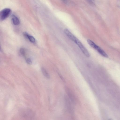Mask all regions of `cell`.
Instances as JSON below:
<instances>
[{"label":"cell","instance_id":"cell-1","mask_svg":"<svg viewBox=\"0 0 120 120\" xmlns=\"http://www.w3.org/2000/svg\"><path fill=\"white\" fill-rule=\"evenodd\" d=\"M87 42L90 45L96 50L102 56L106 57H108V55L104 51L92 41L90 39H88Z\"/></svg>","mask_w":120,"mask_h":120},{"label":"cell","instance_id":"cell-2","mask_svg":"<svg viewBox=\"0 0 120 120\" xmlns=\"http://www.w3.org/2000/svg\"><path fill=\"white\" fill-rule=\"evenodd\" d=\"M64 100L66 107L69 112L72 114L74 113L73 107L71 102V101L68 96L64 95Z\"/></svg>","mask_w":120,"mask_h":120},{"label":"cell","instance_id":"cell-3","mask_svg":"<svg viewBox=\"0 0 120 120\" xmlns=\"http://www.w3.org/2000/svg\"><path fill=\"white\" fill-rule=\"evenodd\" d=\"M11 9L8 8H5L1 11L0 13V19L3 20L7 18L11 14Z\"/></svg>","mask_w":120,"mask_h":120},{"label":"cell","instance_id":"cell-4","mask_svg":"<svg viewBox=\"0 0 120 120\" xmlns=\"http://www.w3.org/2000/svg\"><path fill=\"white\" fill-rule=\"evenodd\" d=\"M75 44L77 45L85 56L88 57H89L90 56V55L88 51L79 40L77 41Z\"/></svg>","mask_w":120,"mask_h":120},{"label":"cell","instance_id":"cell-5","mask_svg":"<svg viewBox=\"0 0 120 120\" xmlns=\"http://www.w3.org/2000/svg\"><path fill=\"white\" fill-rule=\"evenodd\" d=\"M64 31L66 35L75 43L79 40L67 29H64Z\"/></svg>","mask_w":120,"mask_h":120},{"label":"cell","instance_id":"cell-6","mask_svg":"<svg viewBox=\"0 0 120 120\" xmlns=\"http://www.w3.org/2000/svg\"><path fill=\"white\" fill-rule=\"evenodd\" d=\"M65 90L69 98L72 102L75 103L76 101L75 98L72 91L67 87H65Z\"/></svg>","mask_w":120,"mask_h":120},{"label":"cell","instance_id":"cell-7","mask_svg":"<svg viewBox=\"0 0 120 120\" xmlns=\"http://www.w3.org/2000/svg\"><path fill=\"white\" fill-rule=\"evenodd\" d=\"M11 19L13 23L15 25H18L20 23V21L19 18L15 15H13L11 17Z\"/></svg>","mask_w":120,"mask_h":120},{"label":"cell","instance_id":"cell-8","mask_svg":"<svg viewBox=\"0 0 120 120\" xmlns=\"http://www.w3.org/2000/svg\"><path fill=\"white\" fill-rule=\"evenodd\" d=\"M41 70L42 73L45 77L47 79L49 78V75L46 70L43 68H41Z\"/></svg>","mask_w":120,"mask_h":120},{"label":"cell","instance_id":"cell-9","mask_svg":"<svg viewBox=\"0 0 120 120\" xmlns=\"http://www.w3.org/2000/svg\"><path fill=\"white\" fill-rule=\"evenodd\" d=\"M27 38L30 41L34 43L35 41V40L33 36L30 35L29 34L28 35Z\"/></svg>","mask_w":120,"mask_h":120},{"label":"cell","instance_id":"cell-10","mask_svg":"<svg viewBox=\"0 0 120 120\" xmlns=\"http://www.w3.org/2000/svg\"><path fill=\"white\" fill-rule=\"evenodd\" d=\"M20 54L22 56H25V52L24 49L21 48L20 50Z\"/></svg>","mask_w":120,"mask_h":120},{"label":"cell","instance_id":"cell-11","mask_svg":"<svg viewBox=\"0 0 120 120\" xmlns=\"http://www.w3.org/2000/svg\"><path fill=\"white\" fill-rule=\"evenodd\" d=\"M26 63L29 64H31L32 62L31 59L29 58H27L26 60Z\"/></svg>","mask_w":120,"mask_h":120},{"label":"cell","instance_id":"cell-12","mask_svg":"<svg viewBox=\"0 0 120 120\" xmlns=\"http://www.w3.org/2000/svg\"><path fill=\"white\" fill-rule=\"evenodd\" d=\"M89 4L91 5L94 4V0H86Z\"/></svg>","mask_w":120,"mask_h":120},{"label":"cell","instance_id":"cell-13","mask_svg":"<svg viewBox=\"0 0 120 120\" xmlns=\"http://www.w3.org/2000/svg\"><path fill=\"white\" fill-rule=\"evenodd\" d=\"M59 75L60 76V77L61 78V79H62V80L64 82H65V80L62 76V75H61L60 74H59V73H58Z\"/></svg>","mask_w":120,"mask_h":120},{"label":"cell","instance_id":"cell-14","mask_svg":"<svg viewBox=\"0 0 120 120\" xmlns=\"http://www.w3.org/2000/svg\"><path fill=\"white\" fill-rule=\"evenodd\" d=\"M61 0L64 4H67V3L68 1L67 0Z\"/></svg>","mask_w":120,"mask_h":120}]
</instances>
